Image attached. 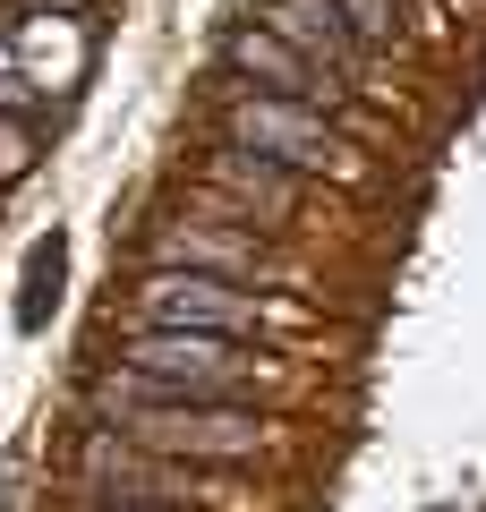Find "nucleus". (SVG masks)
Instances as JSON below:
<instances>
[{
	"instance_id": "obj_1",
	"label": "nucleus",
	"mask_w": 486,
	"mask_h": 512,
	"mask_svg": "<svg viewBox=\"0 0 486 512\" xmlns=\"http://www.w3.org/2000/svg\"><path fill=\"white\" fill-rule=\"evenodd\" d=\"M103 410H111V427L128 444H145L162 461H248V453H265V419L256 410L180 402V393H154V384L120 376V367L103 376Z\"/></svg>"
},
{
	"instance_id": "obj_2",
	"label": "nucleus",
	"mask_w": 486,
	"mask_h": 512,
	"mask_svg": "<svg viewBox=\"0 0 486 512\" xmlns=\"http://www.w3.org/2000/svg\"><path fill=\"white\" fill-rule=\"evenodd\" d=\"M120 376L154 384V393H180V402H231L256 384V350L248 342H222V333H162L137 325L120 342Z\"/></svg>"
},
{
	"instance_id": "obj_3",
	"label": "nucleus",
	"mask_w": 486,
	"mask_h": 512,
	"mask_svg": "<svg viewBox=\"0 0 486 512\" xmlns=\"http://www.w3.org/2000/svg\"><path fill=\"white\" fill-rule=\"evenodd\" d=\"M222 146L265 154V163H282V171L359 180V154H350L342 128H324L316 103H282V94H231V103H222Z\"/></svg>"
},
{
	"instance_id": "obj_4",
	"label": "nucleus",
	"mask_w": 486,
	"mask_h": 512,
	"mask_svg": "<svg viewBox=\"0 0 486 512\" xmlns=\"http://www.w3.org/2000/svg\"><path fill=\"white\" fill-rule=\"evenodd\" d=\"M137 325L248 342V333L265 325V308H256V291H239V282H214V274H171V265H154V274L137 282Z\"/></svg>"
},
{
	"instance_id": "obj_5",
	"label": "nucleus",
	"mask_w": 486,
	"mask_h": 512,
	"mask_svg": "<svg viewBox=\"0 0 486 512\" xmlns=\"http://www.w3.org/2000/svg\"><path fill=\"white\" fill-rule=\"evenodd\" d=\"M154 265H171V274H214V282H248V274H265L273 256L256 248L248 231H205V222H162V231H154Z\"/></svg>"
},
{
	"instance_id": "obj_6",
	"label": "nucleus",
	"mask_w": 486,
	"mask_h": 512,
	"mask_svg": "<svg viewBox=\"0 0 486 512\" xmlns=\"http://www.w3.org/2000/svg\"><path fill=\"white\" fill-rule=\"evenodd\" d=\"M265 35H282L299 60H316L333 86L359 69V35L342 26V9H333V0H265Z\"/></svg>"
},
{
	"instance_id": "obj_7",
	"label": "nucleus",
	"mask_w": 486,
	"mask_h": 512,
	"mask_svg": "<svg viewBox=\"0 0 486 512\" xmlns=\"http://www.w3.org/2000/svg\"><path fill=\"white\" fill-rule=\"evenodd\" d=\"M222 60H231L239 77H256L265 94H282V103H324V94H342L316 60H299L282 35H265V26H239V35L222 43Z\"/></svg>"
},
{
	"instance_id": "obj_8",
	"label": "nucleus",
	"mask_w": 486,
	"mask_h": 512,
	"mask_svg": "<svg viewBox=\"0 0 486 512\" xmlns=\"http://www.w3.org/2000/svg\"><path fill=\"white\" fill-rule=\"evenodd\" d=\"M205 180H214V188H222L231 205L265 214V222H282L290 205H299V180H290L282 163H265V154H239V146H222L214 163H205Z\"/></svg>"
},
{
	"instance_id": "obj_9",
	"label": "nucleus",
	"mask_w": 486,
	"mask_h": 512,
	"mask_svg": "<svg viewBox=\"0 0 486 512\" xmlns=\"http://www.w3.org/2000/svg\"><path fill=\"white\" fill-rule=\"evenodd\" d=\"M86 478L94 487H111V495H180L188 478H180V461H145V444H128V436H86Z\"/></svg>"
},
{
	"instance_id": "obj_10",
	"label": "nucleus",
	"mask_w": 486,
	"mask_h": 512,
	"mask_svg": "<svg viewBox=\"0 0 486 512\" xmlns=\"http://www.w3.org/2000/svg\"><path fill=\"white\" fill-rule=\"evenodd\" d=\"M60 274H69V239H35L26 248V282H18V333H43L52 325V308H60Z\"/></svg>"
},
{
	"instance_id": "obj_11",
	"label": "nucleus",
	"mask_w": 486,
	"mask_h": 512,
	"mask_svg": "<svg viewBox=\"0 0 486 512\" xmlns=\"http://www.w3.org/2000/svg\"><path fill=\"white\" fill-rule=\"evenodd\" d=\"M333 9H342V26L359 35V52H384V43L401 35V9H393V0H333Z\"/></svg>"
},
{
	"instance_id": "obj_12",
	"label": "nucleus",
	"mask_w": 486,
	"mask_h": 512,
	"mask_svg": "<svg viewBox=\"0 0 486 512\" xmlns=\"http://www.w3.org/2000/svg\"><path fill=\"white\" fill-rule=\"evenodd\" d=\"M43 103V86L26 77V60H18V43L0 35V120H26V111Z\"/></svg>"
},
{
	"instance_id": "obj_13",
	"label": "nucleus",
	"mask_w": 486,
	"mask_h": 512,
	"mask_svg": "<svg viewBox=\"0 0 486 512\" xmlns=\"http://www.w3.org/2000/svg\"><path fill=\"white\" fill-rule=\"evenodd\" d=\"M94 512H137V504H94Z\"/></svg>"
},
{
	"instance_id": "obj_14",
	"label": "nucleus",
	"mask_w": 486,
	"mask_h": 512,
	"mask_svg": "<svg viewBox=\"0 0 486 512\" xmlns=\"http://www.w3.org/2000/svg\"><path fill=\"white\" fill-rule=\"evenodd\" d=\"M35 9H43V0H35ZM52 9H77V0H52Z\"/></svg>"
}]
</instances>
